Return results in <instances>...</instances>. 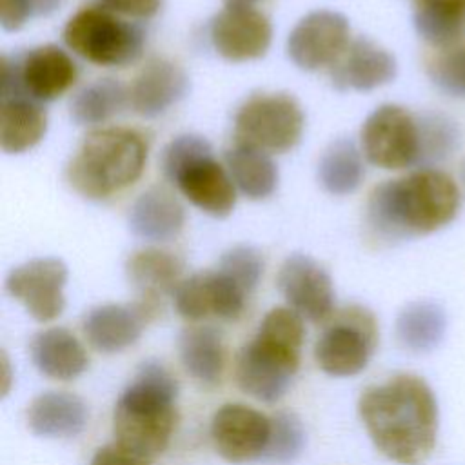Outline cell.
Masks as SVG:
<instances>
[{
	"label": "cell",
	"mask_w": 465,
	"mask_h": 465,
	"mask_svg": "<svg viewBox=\"0 0 465 465\" xmlns=\"http://www.w3.org/2000/svg\"><path fill=\"white\" fill-rule=\"evenodd\" d=\"M358 414L374 447L400 465H421L436 445L438 401L416 374H396L367 387Z\"/></svg>",
	"instance_id": "1"
},
{
	"label": "cell",
	"mask_w": 465,
	"mask_h": 465,
	"mask_svg": "<svg viewBox=\"0 0 465 465\" xmlns=\"http://www.w3.org/2000/svg\"><path fill=\"white\" fill-rule=\"evenodd\" d=\"M458 182L436 167H418L409 174L376 185L367 202V225L374 238L398 242L436 232L460 211Z\"/></svg>",
	"instance_id": "2"
},
{
	"label": "cell",
	"mask_w": 465,
	"mask_h": 465,
	"mask_svg": "<svg viewBox=\"0 0 465 465\" xmlns=\"http://www.w3.org/2000/svg\"><path fill=\"white\" fill-rule=\"evenodd\" d=\"M176 396L178 383L169 369L154 360L143 361L114 405V443L149 461L160 456L180 420Z\"/></svg>",
	"instance_id": "3"
},
{
	"label": "cell",
	"mask_w": 465,
	"mask_h": 465,
	"mask_svg": "<svg viewBox=\"0 0 465 465\" xmlns=\"http://www.w3.org/2000/svg\"><path fill=\"white\" fill-rule=\"evenodd\" d=\"M303 336V318L296 311L291 307L271 309L254 338L236 354L238 387L258 401H278L300 367Z\"/></svg>",
	"instance_id": "4"
},
{
	"label": "cell",
	"mask_w": 465,
	"mask_h": 465,
	"mask_svg": "<svg viewBox=\"0 0 465 465\" xmlns=\"http://www.w3.org/2000/svg\"><path fill=\"white\" fill-rule=\"evenodd\" d=\"M147 145L129 127L91 131L67 165L69 185L89 200H104L134 183L145 167Z\"/></svg>",
	"instance_id": "5"
},
{
	"label": "cell",
	"mask_w": 465,
	"mask_h": 465,
	"mask_svg": "<svg viewBox=\"0 0 465 465\" xmlns=\"http://www.w3.org/2000/svg\"><path fill=\"white\" fill-rule=\"evenodd\" d=\"M165 176L200 211L225 218L236 203V185L214 156L211 143L196 134H182L163 149Z\"/></svg>",
	"instance_id": "6"
},
{
	"label": "cell",
	"mask_w": 465,
	"mask_h": 465,
	"mask_svg": "<svg viewBox=\"0 0 465 465\" xmlns=\"http://www.w3.org/2000/svg\"><path fill=\"white\" fill-rule=\"evenodd\" d=\"M62 36L74 54L105 67L134 62L145 44V33L140 25L120 18L118 13L102 4L76 11L67 20Z\"/></svg>",
	"instance_id": "7"
},
{
	"label": "cell",
	"mask_w": 465,
	"mask_h": 465,
	"mask_svg": "<svg viewBox=\"0 0 465 465\" xmlns=\"http://www.w3.org/2000/svg\"><path fill=\"white\" fill-rule=\"evenodd\" d=\"M305 116L289 93H258L247 98L234 116L236 143L265 153H285L298 145Z\"/></svg>",
	"instance_id": "8"
},
{
	"label": "cell",
	"mask_w": 465,
	"mask_h": 465,
	"mask_svg": "<svg viewBox=\"0 0 465 465\" xmlns=\"http://www.w3.org/2000/svg\"><path fill=\"white\" fill-rule=\"evenodd\" d=\"M378 347L376 316L363 305L336 311L314 345L318 367L331 376L361 372Z\"/></svg>",
	"instance_id": "9"
},
{
	"label": "cell",
	"mask_w": 465,
	"mask_h": 465,
	"mask_svg": "<svg viewBox=\"0 0 465 465\" xmlns=\"http://www.w3.org/2000/svg\"><path fill=\"white\" fill-rule=\"evenodd\" d=\"M76 78L78 67L73 58L62 47L47 44L16 58L2 56L0 94L51 102L69 91Z\"/></svg>",
	"instance_id": "10"
},
{
	"label": "cell",
	"mask_w": 465,
	"mask_h": 465,
	"mask_svg": "<svg viewBox=\"0 0 465 465\" xmlns=\"http://www.w3.org/2000/svg\"><path fill=\"white\" fill-rule=\"evenodd\" d=\"M360 145L367 162L380 169L421 167L420 114L396 104L376 107L361 125Z\"/></svg>",
	"instance_id": "11"
},
{
	"label": "cell",
	"mask_w": 465,
	"mask_h": 465,
	"mask_svg": "<svg viewBox=\"0 0 465 465\" xmlns=\"http://www.w3.org/2000/svg\"><path fill=\"white\" fill-rule=\"evenodd\" d=\"M351 42L349 20L336 11H311L292 27L287 38L289 58L305 71L334 65Z\"/></svg>",
	"instance_id": "12"
},
{
	"label": "cell",
	"mask_w": 465,
	"mask_h": 465,
	"mask_svg": "<svg viewBox=\"0 0 465 465\" xmlns=\"http://www.w3.org/2000/svg\"><path fill=\"white\" fill-rule=\"evenodd\" d=\"M67 265L53 256L33 258L15 267L5 278V291L38 322L58 318L65 307Z\"/></svg>",
	"instance_id": "13"
},
{
	"label": "cell",
	"mask_w": 465,
	"mask_h": 465,
	"mask_svg": "<svg viewBox=\"0 0 465 465\" xmlns=\"http://www.w3.org/2000/svg\"><path fill=\"white\" fill-rule=\"evenodd\" d=\"M276 287L303 320L327 322L334 314V285L329 272L311 256L294 252L283 260Z\"/></svg>",
	"instance_id": "14"
},
{
	"label": "cell",
	"mask_w": 465,
	"mask_h": 465,
	"mask_svg": "<svg viewBox=\"0 0 465 465\" xmlns=\"http://www.w3.org/2000/svg\"><path fill=\"white\" fill-rule=\"evenodd\" d=\"M271 438V418L243 403L222 405L211 420V440L229 463L262 460Z\"/></svg>",
	"instance_id": "15"
},
{
	"label": "cell",
	"mask_w": 465,
	"mask_h": 465,
	"mask_svg": "<svg viewBox=\"0 0 465 465\" xmlns=\"http://www.w3.org/2000/svg\"><path fill=\"white\" fill-rule=\"evenodd\" d=\"M209 36L220 56L231 62H247L267 53L272 40V25L252 5L225 4L211 20Z\"/></svg>",
	"instance_id": "16"
},
{
	"label": "cell",
	"mask_w": 465,
	"mask_h": 465,
	"mask_svg": "<svg viewBox=\"0 0 465 465\" xmlns=\"http://www.w3.org/2000/svg\"><path fill=\"white\" fill-rule=\"evenodd\" d=\"M178 314L191 322L209 316L238 320L245 307L247 294L223 272L200 271L182 280L173 292Z\"/></svg>",
	"instance_id": "17"
},
{
	"label": "cell",
	"mask_w": 465,
	"mask_h": 465,
	"mask_svg": "<svg viewBox=\"0 0 465 465\" xmlns=\"http://www.w3.org/2000/svg\"><path fill=\"white\" fill-rule=\"evenodd\" d=\"M160 311V302L138 298L134 303H104L91 309L82 322L87 341L100 352H120L131 347L149 320Z\"/></svg>",
	"instance_id": "18"
},
{
	"label": "cell",
	"mask_w": 465,
	"mask_h": 465,
	"mask_svg": "<svg viewBox=\"0 0 465 465\" xmlns=\"http://www.w3.org/2000/svg\"><path fill=\"white\" fill-rule=\"evenodd\" d=\"M189 93L185 71L163 58L149 60L129 89L133 111L143 118H156Z\"/></svg>",
	"instance_id": "19"
},
{
	"label": "cell",
	"mask_w": 465,
	"mask_h": 465,
	"mask_svg": "<svg viewBox=\"0 0 465 465\" xmlns=\"http://www.w3.org/2000/svg\"><path fill=\"white\" fill-rule=\"evenodd\" d=\"M394 56L376 42L360 36L349 42L332 69V84L340 89L372 91L394 80Z\"/></svg>",
	"instance_id": "20"
},
{
	"label": "cell",
	"mask_w": 465,
	"mask_h": 465,
	"mask_svg": "<svg viewBox=\"0 0 465 465\" xmlns=\"http://www.w3.org/2000/svg\"><path fill=\"white\" fill-rule=\"evenodd\" d=\"M87 418L85 401L64 391L38 394L25 411L29 429L44 438H74L84 430Z\"/></svg>",
	"instance_id": "21"
},
{
	"label": "cell",
	"mask_w": 465,
	"mask_h": 465,
	"mask_svg": "<svg viewBox=\"0 0 465 465\" xmlns=\"http://www.w3.org/2000/svg\"><path fill=\"white\" fill-rule=\"evenodd\" d=\"M185 223L182 203L163 187H151L142 193L129 209V229L147 242L174 240Z\"/></svg>",
	"instance_id": "22"
},
{
	"label": "cell",
	"mask_w": 465,
	"mask_h": 465,
	"mask_svg": "<svg viewBox=\"0 0 465 465\" xmlns=\"http://www.w3.org/2000/svg\"><path fill=\"white\" fill-rule=\"evenodd\" d=\"M29 354L42 374L60 381L80 376L89 361L80 340L64 327L36 332L29 343Z\"/></svg>",
	"instance_id": "23"
},
{
	"label": "cell",
	"mask_w": 465,
	"mask_h": 465,
	"mask_svg": "<svg viewBox=\"0 0 465 465\" xmlns=\"http://www.w3.org/2000/svg\"><path fill=\"white\" fill-rule=\"evenodd\" d=\"M183 262L162 249H142L127 258L125 274L140 298L160 300L163 294L174 292L182 282Z\"/></svg>",
	"instance_id": "24"
},
{
	"label": "cell",
	"mask_w": 465,
	"mask_h": 465,
	"mask_svg": "<svg viewBox=\"0 0 465 465\" xmlns=\"http://www.w3.org/2000/svg\"><path fill=\"white\" fill-rule=\"evenodd\" d=\"M47 131V114L38 102L25 96L2 98L0 147L7 154H18L35 147Z\"/></svg>",
	"instance_id": "25"
},
{
	"label": "cell",
	"mask_w": 465,
	"mask_h": 465,
	"mask_svg": "<svg viewBox=\"0 0 465 465\" xmlns=\"http://www.w3.org/2000/svg\"><path fill=\"white\" fill-rule=\"evenodd\" d=\"M416 33L432 47H454L465 38V0H412Z\"/></svg>",
	"instance_id": "26"
},
{
	"label": "cell",
	"mask_w": 465,
	"mask_h": 465,
	"mask_svg": "<svg viewBox=\"0 0 465 465\" xmlns=\"http://www.w3.org/2000/svg\"><path fill=\"white\" fill-rule=\"evenodd\" d=\"M183 369L202 385H216L223 372L225 349L220 331L213 325H189L180 334Z\"/></svg>",
	"instance_id": "27"
},
{
	"label": "cell",
	"mask_w": 465,
	"mask_h": 465,
	"mask_svg": "<svg viewBox=\"0 0 465 465\" xmlns=\"http://www.w3.org/2000/svg\"><path fill=\"white\" fill-rule=\"evenodd\" d=\"M225 165L234 185L249 200L269 198L278 187V167L265 151L236 143L225 151Z\"/></svg>",
	"instance_id": "28"
},
{
	"label": "cell",
	"mask_w": 465,
	"mask_h": 465,
	"mask_svg": "<svg viewBox=\"0 0 465 465\" xmlns=\"http://www.w3.org/2000/svg\"><path fill=\"white\" fill-rule=\"evenodd\" d=\"M363 178L361 151L352 140L338 138L323 151L318 163V180L327 193L334 196L351 194L360 187Z\"/></svg>",
	"instance_id": "29"
},
{
	"label": "cell",
	"mask_w": 465,
	"mask_h": 465,
	"mask_svg": "<svg viewBox=\"0 0 465 465\" xmlns=\"http://www.w3.org/2000/svg\"><path fill=\"white\" fill-rule=\"evenodd\" d=\"M445 325L447 320L443 309L434 302L420 300L400 311L396 318V334L405 349L427 352L443 340Z\"/></svg>",
	"instance_id": "30"
},
{
	"label": "cell",
	"mask_w": 465,
	"mask_h": 465,
	"mask_svg": "<svg viewBox=\"0 0 465 465\" xmlns=\"http://www.w3.org/2000/svg\"><path fill=\"white\" fill-rule=\"evenodd\" d=\"M129 93L113 78H98L80 89L69 105V113L78 125H94L122 111Z\"/></svg>",
	"instance_id": "31"
},
{
	"label": "cell",
	"mask_w": 465,
	"mask_h": 465,
	"mask_svg": "<svg viewBox=\"0 0 465 465\" xmlns=\"http://www.w3.org/2000/svg\"><path fill=\"white\" fill-rule=\"evenodd\" d=\"M421 129V167H434L447 160L460 145L456 122L440 113L420 114Z\"/></svg>",
	"instance_id": "32"
},
{
	"label": "cell",
	"mask_w": 465,
	"mask_h": 465,
	"mask_svg": "<svg viewBox=\"0 0 465 465\" xmlns=\"http://www.w3.org/2000/svg\"><path fill=\"white\" fill-rule=\"evenodd\" d=\"M305 447V429L292 412H278L271 418V438L262 460L287 465L292 463Z\"/></svg>",
	"instance_id": "33"
},
{
	"label": "cell",
	"mask_w": 465,
	"mask_h": 465,
	"mask_svg": "<svg viewBox=\"0 0 465 465\" xmlns=\"http://www.w3.org/2000/svg\"><path fill=\"white\" fill-rule=\"evenodd\" d=\"M263 256L256 247L234 245L218 262V271L234 282L247 296L258 287L263 276Z\"/></svg>",
	"instance_id": "34"
},
{
	"label": "cell",
	"mask_w": 465,
	"mask_h": 465,
	"mask_svg": "<svg viewBox=\"0 0 465 465\" xmlns=\"http://www.w3.org/2000/svg\"><path fill=\"white\" fill-rule=\"evenodd\" d=\"M434 85L450 96H465V44L434 49L427 62Z\"/></svg>",
	"instance_id": "35"
},
{
	"label": "cell",
	"mask_w": 465,
	"mask_h": 465,
	"mask_svg": "<svg viewBox=\"0 0 465 465\" xmlns=\"http://www.w3.org/2000/svg\"><path fill=\"white\" fill-rule=\"evenodd\" d=\"M33 16H36L35 0H0V25L5 31L20 29Z\"/></svg>",
	"instance_id": "36"
},
{
	"label": "cell",
	"mask_w": 465,
	"mask_h": 465,
	"mask_svg": "<svg viewBox=\"0 0 465 465\" xmlns=\"http://www.w3.org/2000/svg\"><path fill=\"white\" fill-rule=\"evenodd\" d=\"M100 2L104 7L118 15L138 18V20L154 16L162 7V0H100Z\"/></svg>",
	"instance_id": "37"
},
{
	"label": "cell",
	"mask_w": 465,
	"mask_h": 465,
	"mask_svg": "<svg viewBox=\"0 0 465 465\" xmlns=\"http://www.w3.org/2000/svg\"><path fill=\"white\" fill-rule=\"evenodd\" d=\"M89 465H149V460L133 454L118 443L100 447L91 458Z\"/></svg>",
	"instance_id": "38"
},
{
	"label": "cell",
	"mask_w": 465,
	"mask_h": 465,
	"mask_svg": "<svg viewBox=\"0 0 465 465\" xmlns=\"http://www.w3.org/2000/svg\"><path fill=\"white\" fill-rule=\"evenodd\" d=\"M36 2V16H47L56 11L62 0H35Z\"/></svg>",
	"instance_id": "39"
},
{
	"label": "cell",
	"mask_w": 465,
	"mask_h": 465,
	"mask_svg": "<svg viewBox=\"0 0 465 465\" xmlns=\"http://www.w3.org/2000/svg\"><path fill=\"white\" fill-rule=\"evenodd\" d=\"M260 0H225V4H232V5H254Z\"/></svg>",
	"instance_id": "40"
},
{
	"label": "cell",
	"mask_w": 465,
	"mask_h": 465,
	"mask_svg": "<svg viewBox=\"0 0 465 465\" xmlns=\"http://www.w3.org/2000/svg\"><path fill=\"white\" fill-rule=\"evenodd\" d=\"M461 183H463V189H465V160L461 163Z\"/></svg>",
	"instance_id": "41"
}]
</instances>
